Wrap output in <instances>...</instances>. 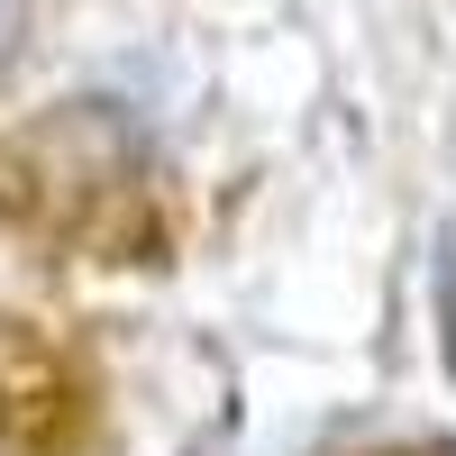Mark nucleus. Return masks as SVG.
I'll return each mask as SVG.
<instances>
[]
</instances>
